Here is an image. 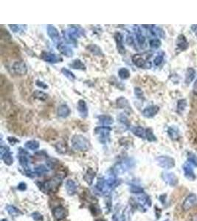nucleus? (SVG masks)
Instances as JSON below:
<instances>
[{
    "label": "nucleus",
    "mask_w": 197,
    "mask_h": 221,
    "mask_svg": "<svg viewBox=\"0 0 197 221\" xmlns=\"http://www.w3.org/2000/svg\"><path fill=\"white\" fill-rule=\"evenodd\" d=\"M120 183V181L114 177L100 178L95 186L96 193H98L99 195H107Z\"/></svg>",
    "instance_id": "1"
},
{
    "label": "nucleus",
    "mask_w": 197,
    "mask_h": 221,
    "mask_svg": "<svg viewBox=\"0 0 197 221\" xmlns=\"http://www.w3.org/2000/svg\"><path fill=\"white\" fill-rule=\"evenodd\" d=\"M73 148L80 151H87L89 149L90 143L85 136L80 134L74 135L71 139Z\"/></svg>",
    "instance_id": "2"
},
{
    "label": "nucleus",
    "mask_w": 197,
    "mask_h": 221,
    "mask_svg": "<svg viewBox=\"0 0 197 221\" xmlns=\"http://www.w3.org/2000/svg\"><path fill=\"white\" fill-rule=\"evenodd\" d=\"M61 182V180L58 177L50 179V180L45 181V183H42L41 189L45 193H54V192L57 191Z\"/></svg>",
    "instance_id": "3"
},
{
    "label": "nucleus",
    "mask_w": 197,
    "mask_h": 221,
    "mask_svg": "<svg viewBox=\"0 0 197 221\" xmlns=\"http://www.w3.org/2000/svg\"><path fill=\"white\" fill-rule=\"evenodd\" d=\"M111 131H112V128H109V127L100 126L97 127L94 131V132H95V134L98 136V139H99L100 142L106 143L108 141V139H109Z\"/></svg>",
    "instance_id": "4"
},
{
    "label": "nucleus",
    "mask_w": 197,
    "mask_h": 221,
    "mask_svg": "<svg viewBox=\"0 0 197 221\" xmlns=\"http://www.w3.org/2000/svg\"><path fill=\"white\" fill-rule=\"evenodd\" d=\"M157 164L163 169H171L175 166V160L168 156H161L157 158Z\"/></svg>",
    "instance_id": "5"
},
{
    "label": "nucleus",
    "mask_w": 197,
    "mask_h": 221,
    "mask_svg": "<svg viewBox=\"0 0 197 221\" xmlns=\"http://www.w3.org/2000/svg\"><path fill=\"white\" fill-rule=\"evenodd\" d=\"M197 205V196L194 193L188 195L182 203V208L184 211H188Z\"/></svg>",
    "instance_id": "6"
},
{
    "label": "nucleus",
    "mask_w": 197,
    "mask_h": 221,
    "mask_svg": "<svg viewBox=\"0 0 197 221\" xmlns=\"http://www.w3.org/2000/svg\"><path fill=\"white\" fill-rule=\"evenodd\" d=\"M131 162H122L120 163H117L112 169V172L114 175L122 174L131 167Z\"/></svg>",
    "instance_id": "7"
},
{
    "label": "nucleus",
    "mask_w": 197,
    "mask_h": 221,
    "mask_svg": "<svg viewBox=\"0 0 197 221\" xmlns=\"http://www.w3.org/2000/svg\"><path fill=\"white\" fill-rule=\"evenodd\" d=\"M162 178L165 183L169 184L171 187L177 186L179 183L177 177L173 172H164L162 173Z\"/></svg>",
    "instance_id": "8"
},
{
    "label": "nucleus",
    "mask_w": 197,
    "mask_h": 221,
    "mask_svg": "<svg viewBox=\"0 0 197 221\" xmlns=\"http://www.w3.org/2000/svg\"><path fill=\"white\" fill-rule=\"evenodd\" d=\"M12 69L19 75H24L28 72V66L23 61H16L13 64Z\"/></svg>",
    "instance_id": "9"
},
{
    "label": "nucleus",
    "mask_w": 197,
    "mask_h": 221,
    "mask_svg": "<svg viewBox=\"0 0 197 221\" xmlns=\"http://www.w3.org/2000/svg\"><path fill=\"white\" fill-rule=\"evenodd\" d=\"M160 111V107L157 105H150L142 110V115L146 118H153Z\"/></svg>",
    "instance_id": "10"
},
{
    "label": "nucleus",
    "mask_w": 197,
    "mask_h": 221,
    "mask_svg": "<svg viewBox=\"0 0 197 221\" xmlns=\"http://www.w3.org/2000/svg\"><path fill=\"white\" fill-rule=\"evenodd\" d=\"M41 58L45 61L51 64H56L62 60V58H61L59 56L56 55V54L47 53V52H43L42 54H41Z\"/></svg>",
    "instance_id": "11"
},
{
    "label": "nucleus",
    "mask_w": 197,
    "mask_h": 221,
    "mask_svg": "<svg viewBox=\"0 0 197 221\" xmlns=\"http://www.w3.org/2000/svg\"><path fill=\"white\" fill-rule=\"evenodd\" d=\"M19 152L18 158L19 161L21 165L24 167L25 170H28L29 168V158L28 157V153L26 151H24V150H22V148H19Z\"/></svg>",
    "instance_id": "12"
},
{
    "label": "nucleus",
    "mask_w": 197,
    "mask_h": 221,
    "mask_svg": "<svg viewBox=\"0 0 197 221\" xmlns=\"http://www.w3.org/2000/svg\"><path fill=\"white\" fill-rule=\"evenodd\" d=\"M47 34L49 35V37L52 39L54 42L58 43L61 40L60 34L58 30L56 29L55 27L52 25H48L47 26Z\"/></svg>",
    "instance_id": "13"
},
{
    "label": "nucleus",
    "mask_w": 197,
    "mask_h": 221,
    "mask_svg": "<svg viewBox=\"0 0 197 221\" xmlns=\"http://www.w3.org/2000/svg\"><path fill=\"white\" fill-rule=\"evenodd\" d=\"M114 39L115 41H116L117 48L119 53L121 54V55H124L125 53V48L124 45H123V39L122 34H121L120 33L117 32L114 34Z\"/></svg>",
    "instance_id": "14"
},
{
    "label": "nucleus",
    "mask_w": 197,
    "mask_h": 221,
    "mask_svg": "<svg viewBox=\"0 0 197 221\" xmlns=\"http://www.w3.org/2000/svg\"><path fill=\"white\" fill-rule=\"evenodd\" d=\"M52 214H53V217L57 221L64 220L67 217V214L66 209L62 206H58V207L54 208L53 211H52Z\"/></svg>",
    "instance_id": "15"
},
{
    "label": "nucleus",
    "mask_w": 197,
    "mask_h": 221,
    "mask_svg": "<svg viewBox=\"0 0 197 221\" xmlns=\"http://www.w3.org/2000/svg\"><path fill=\"white\" fill-rule=\"evenodd\" d=\"M182 169H183L184 175H185V176L188 179V180L190 181L196 180V176L195 175L194 171L193 170L192 167L190 165L189 163H186L185 164H184L183 167H182Z\"/></svg>",
    "instance_id": "16"
},
{
    "label": "nucleus",
    "mask_w": 197,
    "mask_h": 221,
    "mask_svg": "<svg viewBox=\"0 0 197 221\" xmlns=\"http://www.w3.org/2000/svg\"><path fill=\"white\" fill-rule=\"evenodd\" d=\"M77 110L80 116L82 118L87 117L88 114H89V110H88V107L86 102L83 100H80L77 103Z\"/></svg>",
    "instance_id": "17"
},
{
    "label": "nucleus",
    "mask_w": 197,
    "mask_h": 221,
    "mask_svg": "<svg viewBox=\"0 0 197 221\" xmlns=\"http://www.w3.org/2000/svg\"><path fill=\"white\" fill-rule=\"evenodd\" d=\"M132 61L136 66L139 68H148V63L140 55H135L133 56Z\"/></svg>",
    "instance_id": "18"
},
{
    "label": "nucleus",
    "mask_w": 197,
    "mask_h": 221,
    "mask_svg": "<svg viewBox=\"0 0 197 221\" xmlns=\"http://www.w3.org/2000/svg\"><path fill=\"white\" fill-rule=\"evenodd\" d=\"M177 46L181 51L186 50L188 47V42L186 39V37L184 36L183 35H179L177 38Z\"/></svg>",
    "instance_id": "19"
},
{
    "label": "nucleus",
    "mask_w": 197,
    "mask_h": 221,
    "mask_svg": "<svg viewBox=\"0 0 197 221\" xmlns=\"http://www.w3.org/2000/svg\"><path fill=\"white\" fill-rule=\"evenodd\" d=\"M71 113V110L70 108L67 105H61L57 109V114L58 116L61 118H66L70 115Z\"/></svg>",
    "instance_id": "20"
},
{
    "label": "nucleus",
    "mask_w": 197,
    "mask_h": 221,
    "mask_svg": "<svg viewBox=\"0 0 197 221\" xmlns=\"http://www.w3.org/2000/svg\"><path fill=\"white\" fill-rule=\"evenodd\" d=\"M58 49L61 53L63 55L67 56V57H72L73 55V51L72 49L68 47V46L64 44H58Z\"/></svg>",
    "instance_id": "21"
},
{
    "label": "nucleus",
    "mask_w": 197,
    "mask_h": 221,
    "mask_svg": "<svg viewBox=\"0 0 197 221\" xmlns=\"http://www.w3.org/2000/svg\"><path fill=\"white\" fill-rule=\"evenodd\" d=\"M196 72L194 68L189 67L187 69L185 75V83L187 85H189L190 83H191L196 78Z\"/></svg>",
    "instance_id": "22"
},
{
    "label": "nucleus",
    "mask_w": 197,
    "mask_h": 221,
    "mask_svg": "<svg viewBox=\"0 0 197 221\" xmlns=\"http://www.w3.org/2000/svg\"><path fill=\"white\" fill-rule=\"evenodd\" d=\"M65 187H66L67 192V193L70 195H73L76 193L77 185L74 181L68 180L66 182Z\"/></svg>",
    "instance_id": "23"
},
{
    "label": "nucleus",
    "mask_w": 197,
    "mask_h": 221,
    "mask_svg": "<svg viewBox=\"0 0 197 221\" xmlns=\"http://www.w3.org/2000/svg\"><path fill=\"white\" fill-rule=\"evenodd\" d=\"M168 134L172 140H178L179 138V131L176 126H171L168 129Z\"/></svg>",
    "instance_id": "24"
},
{
    "label": "nucleus",
    "mask_w": 197,
    "mask_h": 221,
    "mask_svg": "<svg viewBox=\"0 0 197 221\" xmlns=\"http://www.w3.org/2000/svg\"><path fill=\"white\" fill-rule=\"evenodd\" d=\"M131 132L136 136L139 137L141 139H146V129H144L142 127L136 126L131 128Z\"/></svg>",
    "instance_id": "25"
},
{
    "label": "nucleus",
    "mask_w": 197,
    "mask_h": 221,
    "mask_svg": "<svg viewBox=\"0 0 197 221\" xmlns=\"http://www.w3.org/2000/svg\"><path fill=\"white\" fill-rule=\"evenodd\" d=\"M98 120H99L100 122H101L103 125H112L114 122V119L112 116L110 115H103L98 116Z\"/></svg>",
    "instance_id": "26"
},
{
    "label": "nucleus",
    "mask_w": 197,
    "mask_h": 221,
    "mask_svg": "<svg viewBox=\"0 0 197 221\" xmlns=\"http://www.w3.org/2000/svg\"><path fill=\"white\" fill-rule=\"evenodd\" d=\"M87 49L90 52V53H92L95 55L100 56V55H104L102 53L101 49H100V48L96 44H90L89 46H87Z\"/></svg>",
    "instance_id": "27"
},
{
    "label": "nucleus",
    "mask_w": 197,
    "mask_h": 221,
    "mask_svg": "<svg viewBox=\"0 0 197 221\" xmlns=\"http://www.w3.org/2000/svg\"><path fill=\"white\" fill-rule=\"evenodd\" d=\"M1 158L4 160V162L7 165H11L13 163V155L11 152L9 151V149L6 151V153L3 156H1Z\"/></svg>",
    "instance_id": "28"
},
{
    "label": "nucleus",
    "mask_w": 197,
    "mask_h": 221,
    "mask_svg": "<svg viewBox=\"0 0 197 221\" xmlns=\"http://www.w3.org/2000/svg\"><path fill=\"white\" fill-rule=\"evenodd\" d=\"M70 66L74 69H80V70H85L86 66L83 62L80 59H75L72 61V63L70 64Z\"/></svg>",
    "instance_id": "29"
},
{
    "label": "nucleus",
    "mask_w": 197,
    "mask_h": 221,
    "mask_svg": "<svg viewBox=\"0 0 197 221\" xmlns=\"http://www.w3.org/2000/svg\"><path fill=\"white\" fill-rule=\"evenodd\" d=\"M138 203L140 206H142V207H144L145 206H151V201L147 195H141L137 197Z\"/></svg>",
    "instance_id": "30"
},
{
    "label": "nucleus",
    "mask_w": 197,
    "mask_h": 221,
    "mask_svg": "<svg viewBox=\"0 0 197 221\" xmlns=\"http://www.w3.org/2000/svg\"><path fill=\"white\" fill-rule=\"evenodd\" d=\"M116 102H117V106L120 108H125L130 107L129 101H128L127 100L123 97H120V98H118Z\"/></svg>",
    "instance_id": "31"
},
{
    "label": "nucleus",
    "mask_w": 197,
    "mask_h": 221,
    "mask_svg": "<svg viewBox=\"0 0 197 221\" xmlns=\"http://www.w3.org/2000/svg\"><path fill=\"white\" fill-rule=\"evenodd\" d=\"M33 96L35 98V99H38V100H41V101H45V100H46L48 99L47 94L43 92V91H39V90L35 91L33 94Z\"/></svg>",
    "instance_id": "32"
},
{
    "label": "nucleus",
    "mask_w": 197,
    "mask_h": 221,
    "mask_svg": "<svg viewBox=\"0 0 197 221\" xmlns=\"http://www.w3.org/2000/svg\"><path fill=\"white\" fill-rule=\"evenodd\" d=\"M135 35H136V39H137L138 44H139L140 46L145 44H146V37L142 34V32L140 31L139 28H137V30L135 31Z\"/></svg>",
    "instance_id": "33"
},
{
    "label": "nucleus",
    "mask_w": 197,
    "mask_h": 221,
    "mask_svg": "<svg viewBox=\"0 0 197 221\" xmlns=\"http://www.w3.org/2000/svg\"><path fill=\"white\" fill-rule=\"evenodd\" d=\"M187 107V100L185 99H181L177 102V110L180 114L185 111Z\"/></svg>",
    "instance_id": "34"
},
{
    "label": "nucleus",
    "mask_w": 197,
    "mask_h": 221,
    "mask_svg": "<svg viewBox=\"0 0 197 221\" xmlns=\"http://www.w3.org/2000/svg\"><path fill=\"white\" fill-rule=\"evenodd\" d=\"M95 172H94L93 170H88L87 172L86 173V175L84 176V179L85 181H87V182L89 183V184H92L93 183V179L95 178Z\"/></svg>",
    "instance_id": "35"
},
{
    "label": "nucleus",
    "mask_w": 197,
    "mask_h": 221,
    "mask_svg": "<svg viewBox=\"0 0 197 221\" xmlns=\"http://www.w3.org/2000/svg\"><path fill=\"white\" fill-rule=\"evenodd\" d=\"M25 147L29 150L35 151V150H37L39 147V141L35 140H30L25 143Z\"/></svg>",
    "instance_id": "36"
},
{
    "label": "nucleus",
    "mask_w": 197,
    "mask_h": 221,
    "mask_svg": "<svg viewBox=\"0 0 197 221\" xmlns=\"http://www.w3.org/2000/svg\"><path fill=\"white\" fill-rule=\"evenodd\" d=\"M146 139L148 141H151V142L157 141V137L155 136L152 128H148L146 129Z\"/></svg>",
    "instance_id": "37"
},
{
    "label": "nucleus",
    "mask_w": 197,
    "mask_h": 221,
    "mask_svg": "<svg viewBox=\"0 0 197 221\" xmlns=\"http://www.w3.org/2000/svg\"><path fill=\"white\" fill-rule=\"evenodd\" d=\"M118 75L123 80H126L130 78V72L126 68H121L118 71Z\"/></svg>",
    "instance_id": "38"
},
{
    "label": "nucleus",
    "mask_w": 197,
    "mask_h": 221,
    "mask_svg": "<svg viewBox=\"0 0 197 221\" xmlns=\"http://www.w3.org/2000/svg\"><path fill=\"white\" fill-rule=\"evenodd\" d=\"M0 37H1L2 40H5V41H9L12 39L11 35L8 33V31L3 28H1V30H0Z\"/></svg>",
    "instance_id": "39"
},
{
    "label": "nucleus",
    "mask_w": 197,
    "mask_h": 221,
    "mask_svg": "<svg viewBox=\"0 0 197 221\" xmlns=\"http://www.w3.org/2000/svg\"><path fill=\"white\" fill-rule=\"evenodd\" d=\"M188 163L193 164V165L197 167V156L191 152L188 153Z\"/></svg>",
    "instance_id": "40"
},
{
    "label": "nucleus",
    "mask_w": 197,
    "mask_h": 221,
    "mask_svg": "<svg viewBox=\"0 0 197 221\" xmlns=\"http://www.w3.org/2000/svg\"><path fill=\"white\" fill-rule=\"evenodd\" d=\"M34 171H35V174H37L38 176H43V175H45V173H47V172H48V170L45 166L39 165L35 168Z\"/></svg>",
    "instance_id": "41"
},
{
    "label": "nucleus",
    "mask_w": 197,
    "mask_h": 221,
    "mask_svg": "<svg viewBox=\"0 0 197 221\" xmlns=\"http://www.w3.org/2000/svg\"><path fill=\"white\" fill-rule=\"evenodd\" d=\"M8 213H9L11 216H18L19 214H22L19 210L18 208H16V207L13 206H8L7 208H6Z\"/></svg>",
    "instance_id": "42"
},
{
    "label": "nucleus",
    "mask_w": 197,
    "mask_h": 221,
    "mask_svg": "<svg viewBox=\"0 0 197 221\" xmlns=\"http://www.w3.org/2000/svg\"><path fill=\"white\" fill-rule=\"evenodd\" d=\"M61 72L62 74L64 75L66 77V78H67L69 80H74L75 79V75L73 74V73L71 72L70 70L67 69L66 68H62L61 69Z\"/></svg>",
    "instance_id": "43"
},
{
    "label": "nucleus",
    "mask_w": 197,
    "mask_h": 221,
    "mask_svg": "<svg viewBox=\"0 0 197 221\" xmlns=\"http://www.w3.org/2000/svg\"><path fill=\"white\" fill-rule=\"evenodd\" d=\"M149 45L152 49H158L161 46V41L158 39H154L150 40Z\"/></svg>",
    "instance_id": "44"
},
{
    "label": "nucleus",
    "mask_w": 197,
    "mask_h": 221,
    "mask_svg": "<svg viewBox=\"0 0 197 221\" xmlns=\"http://www.w3.org/2000/svg\"><path fill=\"white\" fill-rule=\"evenodd\" d=\"M151 32L154 35H158V36L163 38L165 37V33L161 28H154L152 30H151Z\"/></svg>",
    "instance_id": "45"
},
{
    "label": "nucleus",
    "mask_w": 197,
    "mask_h": 221,
    "mask_svg": "<svg viewBox=\"0 0 197 221\" xmlns=\"http://www.w3.org/2000/svg\"><path fill=\"white\" fill-rule=\"evenodd\" d=\"M130 190L132 193H143V189L142 187H140L139 186H136V185H131V188H130Z\"/></svg>",
    "instance_id": "46"
},
{
    "label": "nucleus",
    "mask_w": 197,
    "mask_h": 221,
    "mask_svg": "<svg viewBox=\"0 0 197 221\" xmlns=\"http://www.w3.org/2000/svg\"><path fill=\"white\" fill-rule=\"evenodd\" d=\"M163 59H164V55H157L156 57H155L154 60V64L155 66H160L161 64L162 63Z\"/></svg>",
    "instance_id": "47"
},
{
    "label": "nucleus",
    "mask_w": 197,
    "mask_h": 221,
    "mask_svg": "<svg viewBox=\"0 0 197 221\" xmlns=\"http://www.w3.org/2000/svg\"><path fill=\"white\" fill-rule=\"evenodd\" d=\"M135 94L138 98H140V99L143 98V92H142L141 89L135 88Z\"/></svg>",
    "instance_id": "48"
},
{
    "label": "nucleus",
    "mask_w": 197,
    "mask_h": 221,
    "mask_svg": "<svg viewBox=\"0 0 197 221\" xmlns=\"http://www.w3.org/2000/svg\"><path fill=\"white\" fill-rule=\"evenodd\" d=\"M33 218H34V220H35L36 221H41L43 220L42 216H41L39 212H35V213H33Z\"/></svg>",
    "instance_id": "49"
},
{
    "label": "nucleus",
    "mask_w": 197,
    "mask_h": 221,
    "mask_svg": "<svg viewBox=\"0 0 197 221\" xmlns=\"http://www.w3.org/2000/svg\"><path fill=\"white\" fill-rule=\"evenodd\" d=\"M36 85H37V86L40 87V88H42L44 89H47L48 88V85L47 84H45V83L41 82V81L39 80L36 81Z\"/></svg>",
    "instance_id": "50"
},
{
    "label": "nucleus",
    "mask_w": 197,
    "mask_h": 221,
    "mask_svg": "<svg viewBox=\"0 0 197 221\" xmlns=\"http://www.w3.org/2000/svg\"><path fill=\"white\" fill-rule=\"evenodd\" d=\"M9 27L13 32L14 33H18L21 29V27L19 25H9Z\"/></svg>",
    "instance_id": "51"
},
{
    "label": "nucleus",
    "mask_w": 197,
    "mask_h": 221,
    "mask_svg": "<svg viewBox=\"0 0 197 221\" xmlns=\"http://www.w3.org/2000/svg\"><path fill=\"white\" fill-rule=\"evenodd\" d=\"M27 188V185L25 183H20L18 185V189L21 191H24Z\"/></svg>",
    "instance_id": "52"
},
{
    "label": "nucleus",
    "mask_w": 197,
    "mask_h": 221,
    "mask_svg": "<svg viewBox=\"0 0 197 221\" xmlns=\"http://www.w3.org/2000/svg\"><path fill=\"white\" fill-rule=\"evenodd\" d=\"M8 141H9L10 144H12V145H14V144H16V142H19L18 139L14 138V137H8Z\"/></svg>",
    "instance_id": "53"
},
{
    "label": "nucleus",
    "mask_w": 197,
    "mask_h": 221,
    "mask_svg": "<svg viewBox=\"0 0 197 221\" xmlns=\"http://www.w3.org/2000/svg\"><path fill=\"white\" fill-rule=\"evenodd\" d=\"M126 42L129 44V45H131L134 43V39L131 35H128L127 39H126Z\"/></svg>",
    "instance_id": "54"
},
{
    "label": "nucleus",
    "mask_w": 197,
    "mask_h": 221,
    "mask_svg": "<svg viewBox=\"0 0 197 221\" xmlns=\"http://www.w3.org/2000/svg\"><path fill=\"white\" fill-rule=\"evenodd\" d=\"M193 91H194V95L197 96V80H196V82L194 83V88H193Z\"/></svg>",
    "instance_id": "55"
},
{
    "label": "nucleus",
    "mask_w": 197,
    "mask_h": 221,
    "mask_svg": "<svg viewBox=\"0 0 197 221\" xmlns=\"http://www.w3.org/2000/svg\"><path fill=\"white\" fill-rule=\"evenodd\" d=\"M191 221H197V213L193 214L191 217Z\"/></svg>",
    "instance_id": "56"
},
{
    "label": "nucleus",
    "mask_w": 197,
    "mask_h": 221,
    "mask_svg": "<svg viewBox=\"0 0 197 221\" xmlns=\"http://www.w3.org/2000/svg\"><path fill=\"white\" fill-rule=\"evenodd\" d=\"M190 28H191V30L193 31L196 32L197 30V25H196V24H193V25H191V27H190Z\"/></svg>",
    "instance_id": "57"
},
{
    "label": "nucleus",
    "mask_w": 197,
    "mask_h": 221,
    "mask_svg": "<svg viewBox=\"0 0 197 221\" xmlns=\"http://www.w3.org/2000/svg\"><path fill=\"white\" fill-rule=\"evenodd\" d=\"M2 221H7V220H2Z\"/></svg>",
    "instance_id": "58"
},
{
    "label": "nucleus",
    "mask_w": 197,
    "mask_h": 221,
    "mask_svg": "<svg viewBox=\"0 0 197 221\" xmlns=\"http://www.w3.org/2000/svg\"><path fill=\"white\" fill-rule=\"evenodd\" d=\"M196 36H197V32L196 33Z\"/></svg>",
    "instance_id": "59"
},
{
    "label": "nucleus",
    "mask_w": 197,
    "mask_h": 221,
    "mask_svg": "<svg viewBox=\"0 0 197 221\" xmlns=\"http://www.w3.org/2000/svg\"><path fill=\"white\" fill-rule=\"evenodd\" d=\"M98 221H104V220H98Z\"/></svg>",
    "instance_id": "60"
},
{
    "label": "nucleus",
    "mask_w": 197,
    "mask_h": 221,
    "mask_svg": "<svg viewBox=\"0 0 197 221\" xmlns=\"http://www.w3.org/2000/svg\"><path fill=\"white\" fill-rule=\"evenodd\" d=\"M165 221H169V220H165Z\"/></svg>",
    "instance_id": "61"
}]
</instances>
